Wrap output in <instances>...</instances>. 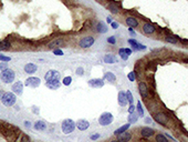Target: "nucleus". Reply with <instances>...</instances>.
I'll return each mask as SVG.
<instances>
[{"mask_svg":"<svg viewBox=\"0 0 188 142\" xmlns=\"http://www.w3.org/2000/svg\"><path fill=\"white\" fill-rule=\"evenodd\" d=\"M126 99H127V102L130 103V104H133V101H134V98H133V94L131 92L130 90L128 91H126Z\"/></svg>","mask_w":188,"mask_h":142,"instance_id":"nucleus-31","label":"nucleus"},{"mask_svg":"<svg viewBox=\"0 0 188 142\" xmlns=\"http://www.w3.org/2000/svg\"><path fill=\"white\" fill-rule=\"evenodd\" d=\"M24 71L29 74H32L37 71V66L34 63H27L24 66Z\"/></svg>","mask_w":188,"mask_h":142,"instance_id":"nucleus-21","label":"nucleus"},{"mask_svg":"<svg viewBox=\"0 0 188 142\" xmlns=\"http://www.w3.org/2000/svg\"><path fill=\"white\" fill-rule=\"evenodd\" d=\"M125 51H126V53L128 55V57H130L131 55H132V52H133V50H132V49H128V48H125Z\"/></svg>","mask_w":188,"mask_h":142,"instance_id":"nucleus-46","label":"nucleus"},{"mask_svg":"<svg viewBox=\"0 0 188 142\" xmlns=\"http://www.w3.org/2000/svg\"><path fill=\"white\" fill-rule=\"evenodd\" d=\"M0 78L5 83H11L16 78L15 71H12L11 69H6V70L1 71L0 73Z\"/></svg>","mask_w":188,"mask_h":142,"instance_id":"nucleus-1","label":"nucleus"},{"mask_svg":"<svg viewBox=\"0 0 188 142\" xmlns=\"http://www.w3.org/2000/svg\"><path fill=\"white\" fill-rule=\"evenodd\" d=\"M83 71H84V69H83L82 67H79V68L76 69L75 72H76V74H78V76H82V74H83Z\"/></svg>","mask_w":188,"mask_h":142,"instance_id":"nucleus-40","label":"nucleus"},{"mask_svg":"<svg viewBox=\"0 0 188 142\" xmlns=\"http://www.w3.org/2000/svg\"><path fill=\"white\" fill-rule=\"evenodd\" d=\"M127 78L130 79V81H135V73L134 72H130L128 76H127Z\"/></svg>","mask_w":188,"mask_h":142,"instance_id":"nucleus-38","label":"nucleus"},{"mask_svg":"<svg viewBox=\"0 0 188 142\" xmlns=\"http://www.w3.org/2000/svg\"><path fill=\"white\" fill-rule=\"evenodd\" d=\"M45 85H47V87H48L49 89H52V90H57V89H59V88H60L61 83H60V81H49V82H47Z\"/></svg>","mask_w":188,"mask_h":142,"instance_id":"nucleus-23","label":"nucleus"},{"mask_svg":"<svg viewBox=\"0 0 188 142\" xmlns=\"http://www.w3.org/2000/svg\"><path fill=\"white\" fill-rule=\"evenodd\" d=\"M0 100H1V102H2L3 106H11L16 103L17 98H16V96L12 92H5L3 93V96H2V98Z\"/></svg>","mask_w":188,"mask_h":142,"instance_id":"nucleus-3","label":"nucleus"},{"mask_svg":"<svg viewBox=\"0 0 188 142\" xmlns=\"http://www.w3.org/2000/svg\"><path fill=\"white\" fill-rule=\"evenodd\" d=\"M103 61H104L105 63H115L117 60H116V57L114 55L108 53V55H105V56L103 57Z\"/></svg>","mask_w":188,"mask_h":142,"instance_id":"nucleus-18","label":"nucleus"},{"mask_svg":"<svg viewBox=\"0 0 188 142\" xmlns=\"http://www.w3.org/2000/svg\"><path fill=\"white\" fill-rule=\"evenodd\" d=\"M117 101H118V104L121 106H125L127 104V99H126V93L124 91H120L118 92V98H117Z\"/></svg>","mask_w":188,"mask_h":142,"instance_id":"nucleus-13","label":"nucleus"},{"mask_svg":"<svg viewBox=\"0 0 188 142\" xmlns=\"http://www.w3.org/2000/svg\"><path fill=\"white\" fill-rule=\"evenodd\" d=\"M138 114H134V113H130V115H128V122L130 123H134V122H136L138 119Z\"/></svg>","mask_w":188,"mask_h":142,"instance_id":"nucleus-30","label":"nucleus"},{"mask_svg":"<svg viewBox=\"0 0 188 142\" xmlns=\"http://www.w3.org/2000/svg\"><path fill=\"white\" fill-rule=\"evenodd\" d=\"M130 123H127V124H124V126H122V127H120L118 129H116L115 131H114V134L115 135H118L121 134V133H123V132H125L127 129L130 128Z\"/></svg>","mask_w":188,"mask_h":142,"instance_id":"nucleus-25","label":"nucleus"},{"mask_svg":"<svg viewBox=\"0 0 188 142\" xmlns=\"http://www.w3.org/2000/svg\"><path fill=\"white\" fill-rule=\"evenodd\" d=\"M0 60H1V61H3V62H8V61H10V60H11V58L7 57V56H3V55H0Z\"/></svg>","mask_w":188,"mask_h":142,"instance_id":"nucleus-36","label":"nucleus"},{"mask_svg":"<svg viewBox=\"0 0 188 142\" xmlns=\"http://www.w3.org/2000/svg\"><path fill=\"white\" fill-rule=\"evenodd\" d=\"M111 26H112V28L113 29H117L118 28V23H117V22H112V23H111Z\"/></svg>","mask_w":188,"mask_h":142,"instance_id":"nucleus-44","label":"nucleus"},{"mask_svg":"<svg viewBox=\"0 0 188 142\" xmlns=\"http://www.w3.org/2000/svg\"><path fill=\"white\" fill-rule=\"evenodd\" d=\"M3 93H5V91H2V90H0V99L2 98V96H3Z\"/></svg>","mask_w":188,"mask_h":142,"instance_id":"nucleus-48","label":"nucleus"},{"mask_svg":"<svg viewBox=\"0 0 188 142\" xmlns=\"http://www.w3.org/2000/svg\"><path fill=\"white\" fill-rule=\"evenodd\" d=\"M99 138H100V134H99V133L91 135V139H92V140H96V139H99Z\"/></svg>","mask_w":188,"mask_h":142,"instance_id":"nucleus-45","label":"nucleus"},{"mask_svg":"<svg viewBox=\"0 0 188 142\" xmlns=\"http://www.w3.org/2000/svg\"><path fill=\"white\" fill-rule=\"evenodd\" d=\"M110 142H120V141H114V140H113V141H110Z\"/></svg>","mask_w":188,"mask_h":142,"instance_id":"nucleus-50","label":"nucleus"},{"mask_svg":"<svg viewBox=\"0 0 188 142\" xmlns=\"http://www.w3.org/2000/svg\"><path fill=\"white\" fill-rule=\"evenodd\" d=\"M12 91L17 94H21L22 91H23V83H22L21 81H18V82H16L12 85Z\"/></svg>","mask_w":188,"mask_h":142,"instance_id":"nucleus-16","label":"nucleus"},{"mask_svg":"<svg viewBox=\"0 0 188 142\" xmlns=\"http://www.w3.org/2000/svg\"><path fill=\"white\" fill-rule=\"evenodd\" d=\"M108 42L111 43V44H115L116 43L115 38H114V37H109V38H108Z\"/></svg>","mask_w":188,"mask_h":142,"instance_id":"nucleus-39","label":"nucleus"},{"mask_svg":"<svg viewBox=\"0 0 188 142\" xmlns=\"http://www.w3.org/2000/svg\"><path fill=\"white\" fill-rule=\"evenodd\" d=\"M21 142H31V140L28 135H23L21 138Z\"/></svg>","mask_w":188,"mask_h":142,"instance_id":"nucleus-42","label":"nucleus"},{"mask_svg":"<svg viewBox=\"0 0 188 142\" xmlns=\"http://www.w3.org/2000/svg\"><path fill=\"white\" fill-rule=\"evenodd\" d=\"M155 141H156V142H168V140H167V138L164 134L159 133V134L156 135V138H155Z\"/></svg>","mask_w":188,"mask_h":142,"instance_id":"nucleus-29","label":"nucleus"},{"mask_svg":"<svg viewBox=\"0 0 188 142\" xmlns=\"http://www.w3.org/2000/svg\"><path fill=\"white\" fill-rule=\"evenodd\" d=\"M89 85L92 88H101L104 85V81L102 79H92L89 81Z\"/></svg>","mask_w":188,"mask_h":142,"instance_id":"nucleus-14","label":"nucleus"},{"mask_svg":"<svg viewBox=\"0 0 188 142\" xmlns=\"http://www.w3.org/2000/svg\"><path fill=\"white\" fill-rule=\"evenodd\" d=\"M10 48V42L7 41V40H5V41H1L0 42V51H2V50H7Z\"/></svg>","mask_w":188,"mask_h":142,"instance_id":"nucleus-27","label":"nucleus"},{"mask_svg":"<svg viewBox=\"0 0 188 142\" xmlns=\"http://www.w3.org/2000/svg\"><path fill=\"white\" fill-rule=\"evenodd\" d=\"M95 42V39H94V37L92 36H87V37H84V38H82L81 40L79 41V46L81 48H84V49H87V48H90V47H92Z\"/></svg>","mask_w":188,"mask_h":142,"instance_id":"nucleus-5","label":"nucleus"},{"mask_svg":"<svg viewBox=\"0 0 188 142\" xmlns=\"http://www.w3.org/2000/svg\"><path fill=\"white\" fill-rule=\"evenodd\" d=\"M154 119L157 123L162 124V126H165L168 122V115L166 113H164V112H158V113H156L154 115Z\"/></svg>","mask_w":188,"mask_h":142,"instance_id":"nucleus-7","label":"nucleus"},{"mask_svg":"<svg viewBox=\"0 0 188 142\" xmlns=\"http://www.w3.org/2000/svg\"><path fill=\"white\" fill-rule=\"evenodd\" d=\"M6 69H8V63L7 62H1L0 63V70H6Z\"/></svg>","mask_w":188,"mask_h":142,"instance_id":"nucleus-37","label":"nucleus"},{"mask_svg":"<svg viewBox=\"0 0 188 142\" xmlns=\"http://www.w3.org/2000/svg\"><path fill=\"white\" fill-rule=\"evenodd\" d=\"M166 40L167 42L169 43H173V44H176L177 43V37H166Z\"/></svg>","mask_w":188,"mask_h":142,"instance_id":"nucleus-33","label":"nucleus"},{"mask_svg":"<svg viewBox=\"0 0 188 142\" xmlns=\"http://www.w3.org/2000/svg\"><path fill=\"white\" fill-rule=\"evenodd\" d=\"M138 91H139V94L142 98L146 99L148 97V87L145 82H139L138 83Z\"/></svg>","mask_w":188,"mask_h":142,"instance_id":"nucleus-9","label":"nucleus"},{"mask_svg":"<svg viewBox=\"0 0 188 142\" xmlns=\"http://www.w3.org/2000/svg\"><path fill=\"white\" fill-rule=\"evenodd\" d=\"M136 109H137L138 115H139V117H143V115H144V110H143V108H142V103H141L139 101L137 102V106H136Z\"/></svg>","mask_w":188,"mask_h":142,"instance_id":"nucleus-32","label":"nucleus"},{"mask_svg":"<svg viewBox=\"0 0 188 142\" xmlns=\"http://www.w3.org/2000/svg\"><path fill=\"white\" fill-rule=\"evenodd\" d=\"M145 122H146V123H151V119H147V118H146V119H145Z\"/></svg>","mask_w":188,"mask_h":142,"instance_id":"nucleus-49","label":"nucleus"},{"mask_svg":"<svg viewBox=\"0 0 188 142\" xmlns=\"http://www.w3.org/2000/svg\"><path fill=\"white\" fill-rule=\"evenodd\" d=\"M75 127H76V123L73 120H71V119H65L62 122V131H63V133H65V134L72 133L73 131H74V129H75Z\"/></svg>","mask_w":188,"mask_h":142,"instance_id":"nucleus-2","label":"nucleus"},{"mask_svg":"<svg viewBox=\"0 0 188 142\" xmlns=\"http://www.w3.org/2000/svg\"><path fill=\"white\" fill-rule=\"evenodd\" d=\"M104 79H105V80H108L109 82H115V81H116L115 74H113L112 72H106V73L104 74Z\"/></svg>","mask_w":188,"mask_h":142,"instance_id":"nucleus-26","label":"nucleus"},{"mask_svg":"<svg viewBox=\"0 0 188 142\" xmlns=\"http://www.w3.org/2000/svg\"><path fill=\"white\" fill-rule=\"evenodd\" d=\"M114 120V117L111 112H103L99 118V123L101 126H109Z\"/></svg>","mask_w":188,"mask_h":142,"instance_id":"nucleus-4","label":"nucleus"},{"mask_svg":"<svg viewBox=\"0 0 188 142\" xmlns=\"http://www.w3.org/2000/svg\"><path fill=\"white\" fill-rule=\"evenodd\" d=\"M89 127H90V122L85 120V119H81V120L76 122V128L81 130V131H85V130L89 129Z\"/></svg>","mask_w":188,"mask_h":142,"instance_id":"nucleus-10","label":"nucleus"},{"mask_svg":"<svg viewBox=\"0 0 188 142\" xmlns=\"http://www.w3.org/2000/svg\"><path fill=\"white\" fill-rule=\"evenodd\" d=\"M134 110H135V106L131 104L130 108H128V113H134Z\"/></svg>","mask_w":188,"mask_h":142,"instance_id":"nucleus-43","label":"nucleus"},{"mask_svg":"<svg viewBox=\"0 0 188 142\" xmlns=\"http://www.w3.org/2000/svg\"><path fill=\"white\" fill-rule=\"evenodd\" d=\"M108 30H109V28L106 27L105 23H103V22H99V23H97V26H96V31H97L99 33H105V32H108Z\"/></svg>","mask_w":188,"mask_h":142,"instance_id":"nucleus-22","label":"nucleus"},{"mask_svg":"<svg viewBox=\"0 0 188 142\" xmlns=\"http://www.w3.org/2000/svg\"><path fill=\"white\" fill-rule=\"evenodd\" d=\"M131 139H132V134L130 132H126V131L117 135V141L120 142H130Z\"/></svg>","mask_w":188,"mask_h":142,"instance_id":"nucleus-12","label":"nucleus"},{"mask_svg":"<svg viewBox=\"0 0 188 142\" xmlns=\"http://www.w3.org/2000/svg\"><path fill=\"white\" fill-rule=\"evenodd\" d=\"M110 11H111V12H112V14H117V12H118V9H117V7H116V6H114V5H111V6H110Z\"/></svg>","mask_w":188,"mask_h":142,"instance_id":"nucleus-35","label":"nucleus"},{"mask_svg":"<svg viewBox=\"0 0 188 142\" xmlns=\"http://www.w3.org/2000/svg\"><path fill=\"white\" fill-rule=\"evenodd\" d=\"M125 22H126V25H127L128 27H131V28H136L138 26V21L135 18H133V17H127L126 20H125Z\"/></svg>","mask_w":188,"mask_h":142,"instance_id":"nucleus-19","label":"nucleus"},{"mask_svg":"<svg viewBox=\"0 0 188 142\" xmlns=\"http://www.w3.org/2000/svg\"><path fill=\"white\" fill-rule=\"evenodd\" d=\"M155 27L151 25V23H144V26H143V31H144V33L146 35H152L155 32Z\"/></svg>","mask_w":188,"mask_h":142,"instance_id":"nucleus-17","label":"nucleus"},{"mask_svg":"<svg viewBox=\"0 0 188 142\" xmlns=\"http://www.w3.org/2000/svg\"><path fill=\"white\" fill-rule=\"evenodd\" d=\"M106 21H108V23H112V22H113V20H112V17H108Z\"/></svg>","mask_w":188,"mask_h":142,"instance_id":"nucleus-47","label":"nucleus"},{"mask_svg":"<svg viewBox=\"0 0 188 142\" xmlns=\"http://www.w3.org/2000/svg\"><path fill=\"white\" fill-rule=\"evenodd\" d=\"M118 55H120V57L122 58L123 60H127V59H128V55L126 53L125 48H121V49L118 50Z\"/></svg>","mask_w":188,"mask_h":142,"instance_id":"nucleus-28","label":"nucleus"},{"mask_svg":"<svg viewBox=\"0 0 188 142\" xmlns=\"http://www.w3.org/2000/svg\"><path fill=\"white\" fill-rule=\"evenodd\" d=\"M54 55H55V56H63L64 53H63V51H62V50L55 49V50H54Z\"/></svg>","mask_w":188,"mask_h":142,"instance_id":"nucleus-41","label":"nucleus"},{"mask_svg":"<svg viewBox=\"0 0 188 142\" xmlns=\"http://www.w3.org/2000/svg\"><path fill=\"white\" fill-rule=\"evenodd\" d=\"M128 43L132 46V48H133L134 50H145V49H146V47H145V46L141 44V43L137 42V41H136V40H134V39H128Z\"/></svg>","mask_w":188,"mask_h":142,"instance_id":"nucleus-15","label":"nucleus"},{"mask_svg":"<svg viewBox=\"0 0 188 142\" xmlns=\"http://www.w3.org/2000/svg\"><path fill=\"white\" fill-rule=\"evenodd\" d=\"M63 43H64V41H63L62 39H54V40H52V41L48 44V47H49L50 49H53V48H55V47L63 46Z\"/></svg>","mask_w":188,"mask_h":142,"instance_id":"nucleus-20","label":"nucleus"},{"mask_svg":"<svg viewBox=\"0 0 188 142\" xmlns=\"http://www.w3.org/2000/svg\"><path fill=\"white\" fill-rule=\"evenodd\" d=\"M47 128V124H45V122L42 120H39L37 121L36 123H34V129L38 130V131H42V130H45Z\"/></svg>","mask_w":188,"mask_h":142,"instance_id":"nucleus-24","label":"nucleus"},{"mask_svg":"<svg viewBox=\"0 0 188 142\" xmlns=\"http://www.w3.org/2000/svg\"><path fill=\"white\" fill-rule=\"evenodd\" d=\"M44 79H45L47 82H49V81H60V79H61V74H60V72H58V71L50 70L45 73Z\"/></svg>","mask_w":188,"mask_h":142,"instance_id":"nucleus-6","label":"nucleus"},{"mask_svg":"<svg viewBox=\"0 0 188 142\" xmlns=\"http://www.w3.org/2000/svg\"><path fill=\"white\" fill-rule=\"evenodd\" d=\"M154 133H155V130L152 128H148V127H145L141 130V134L143 138H151L154 135Z\"/></svg>","mask_w":188,"mask_h":142,"instance_id":"nucleus-11","label":"nucleus"},{"mask_svg":"<svg viewBox=\"0 0 188 142\" xmlns=\"http://www.w3.org/2000/svg\"><path fill=\"white\" fill-rule=\"evenodd\" d=\"M71 82H72V77H65L64 79H63V85H71Z\"/></svg>","mask_w":188,"mask_h":142,"instance_id":"nucleus-34","label":"nucleus"},{"mask_svg":"<svg viewBox=\"0 0 188 142\" xmlns=\"http://www.w3.org/2000/svg\"><path fill=\"white\" fill-rule=\"evenodd\" d=\"M40 83H41V80L39 78H37V77H30L24 82V85L27 87H31V88H38L40 85Z\"/></svg>","mask_w":188,"mask_h":142,"instance_id":"nucleus-8","label":"nucleus"}]
</instances>
